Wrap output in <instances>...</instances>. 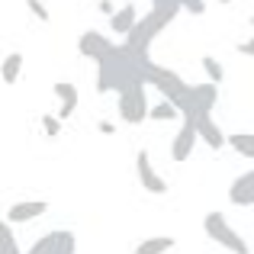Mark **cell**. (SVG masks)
<instances>
[{
    "label": "cell",
    "instance_id": "1",
    "mask_svg": "<svg viewBox=\"0 0 254 254\" xmlns=\"http://www.w3.org/2000/svg\"><path fill=\"white\" fill-rule=\"evenodd\" d=\"M180 6H184V0H155V6L138 19L135 29H132L129 36H123V42L129 45V49H135V52H148V45L174 23V16L180 13Z\"/></svg>",
    "mask_w": 254,
    "mask_h": 254
},
{
    "label": "cell",
    "instance_id": "2",
    "mask_svg": "<svg viewBox=\"0 0 254 254\" xmlns=\"http://www.w3.org/2000/svg\"><path fill=\"white\" fill-rule=\"evenodd\" d=\"M148 81L145 77H135L132 84H126L123 90L116 93L119 97V119L129 126H138L145 119H151V103H148V93H145Z\"/></svg>",
    "mask_w": 254,
    "mask_h": 254
},
{
    "label": "cell",
    "instance_id": "3",
    "mask_svg": "<svg viewBox=\"0 0 254 254\" xmlns=\"http://www.w3.org/2000/svg\"><path fill=\"white\" fill-rule=\"evenodd\" d=\"M203 229H206V235H209L216 245H222L225 251H232V254H251L248 242H245V238L238 235V232L232 229L229 222H225V216H222V212H206Z\"/></svg>",
    "mask_w": 254,
    "mask_h": 254
},
{
    "label": "cell",
    "instance_id": "4",
    "mask_svg": "<svg viewBox=\"0 0 254 254\" xmlns=\"http://www.w3.org/2000/svg\"><path fill=\"white\" fill-rule=\"evenodd\" d=\"M199 142V129H196V119L193 116H184V126H180V132L171 138V161H187V158L193 155V148H196Z\"/></svg>",
    "mask_w": 254,
    "mask_h": 254
},
{
    "label": "cell",
    "instance_id": "5",
    "mask_svg": "<svg viewBox=\"0 0 254 254\" xmlns=\"http://www.w3.org/2000/svg\"><path fill=\"white\" fill-rule=\"evenodd\" d=\"M26 254H74V232L55 229L49 235H42Z\"/></svg>",
    "mask_w": 254,
    "mask_h": 254
},
{
    "label": "cell",
    "instance_id": "6",
    "mask_svg": "<svg viewBox=\"0 0 254 254\" xmlns=\"http://www.w3.org/2000/svg\"><path fill=\"white\" fill-rule=\"evenodd\" d=\"M219 100V84L206 81V84H193L190 90V110H187V116H203V113H212V106H216Z\"/></svg>",
    "mask_w": 254,
    "mask_h": 254
},
{
    "label": "cell",
    "instance_id": "7",
    "mask_svg": "<svg viewBox=\"0 0 254 254\" xmlns=\"http://www.w3.org/2000/svg\"><path fill=\"white\" fill-rule=\"evenodd\" d=\"M135 168H138V180H142V187L148 193H158V196H161V193H168V180L161 177V174L155 171V164H151V155L148 151H138L135 155Z\"/></svg>",
    "mask_w": 254,
    "mask_h": 254
},
{
    "label": "cell",
    "instance_id": "8",
    "mask_svg": "<svg viewBox=\"0 0 254 254\" xmlns=\"http://www.w3.org/2000/svg\"><path fill=\"white\" fill-rule=\"evenodd\" d=\"M116 49V45L110 42V39L103 36V32H97V29H87L81 39H77V52H81L84 58H93V62H100V58H106L110 52Z\"/></svg>",
    "mask_w": 254,
    "mask_h": 254
},
{
    "label": "cell",
    "instance_id": "9",
    "mask_svg": "<svg viewBox=\"0 0 254 254\" xmlns=\"http://www.w3.org/2000/svg\"><path fill=\"white\" fill-rule=\"evenodd\" d=\"M49 212V203L45 199H23V203H13L6 209V222L10 225H19V222H32V219L45 216Z\"/></svg>",
    "mask_w": 254,
    "mask_h": 254
},
{
    "label": "cell",
    "instance_id": "10",
    "mask_svg": "<svg viewBox=\"0 0 254 254\" xmlns=\"http://www.w3.org/2000/svg\"><path fill=\"white\" fill-rule=\"evenodd\" d=\"M196 129H199V138H203V142L209 145L212 151H219V148H225V145H229V135H225V132L216 126L212 113H203V116H196Z\"/></svg>",
    "mask_w": 254,
    "mask_h": 254
},
{
    "label": "cell",
    "instance_id": "11",
    "mask_svg": "<svg viewBox=\"0 0 254 254\" xmlns=\"http://www.w3.org/2000/svg\"><path fill=\"white\" fill-rule=\"evenodd\" d=\"M135 23H138V10L135 6H123V10H116L110 16V26H113V32H116V36H129L132 29H135Z\"/></svg>",
    "mask_w": 254,
    "mask_h": 254
},
{
    "label": "cell",
    "instance_id": "12",
    "mask_svg": "<svg viewBox=\"0 0 254 254\" xmlns=\"http://www.w3.org/2000/svg\"><path fill=\"white\" fill-rule=\"evenodd\" d=\"M174 248V238L171 235H155V238H145L132 254H168Z\"/></svg>",
    "mask_w": 254,
    "mask_h": 254
},
{
    "label": "cell",
    "instance_id": "13",
    "mask_svg": "<svg viewBox=\"0 0 254 254\" xmlns=\"http://www.w3.org/2000/svg\"><path fill=\"white\" fill-rule=\"evenodd\" d=\"M184 113H180V106L174 103V100H168L164 97L161 103H155L151 106V119H161V123H171V119H180Z\"/></svg>",
    "mask_w": 254,
    "mask_h": 254
},
{
    "label": "cell",
    "instance_id": "14",
    "mask_svg": "<svg viewBox=\"0 0 254 254\" xmlns=\"http://www.w3.org/2000/svg\"><path fill=\"white\" fill-rule=\"evenodd\" d=\"M23 62H26V58L19 55V52H10V55L3 58V81H6V84H16V81H19Z\"/></svg>",
    "mask_w": 254,
    "mask_h": 254
},
{
    "label": "cell",
    "instance_id": "15",
    "mask_svg": "<svg viewBox=\"0 0 254 254\" xmlns=\"http://www.w3.org/2000/svg\"><path fill=\"white\" fill-rule=\"evenodd\" d=\"M229 145L238 151V155H245V158L254 161V135L251 132H235V135H229Z\"/></svg>",
    "mask_w": 254,
    "mask_h": 254
},
{
    "label": "cell",
    "instance_id": "16",
    "mask_svg": "<svg viewBox=\"0 0 254 254\" xmlns=\"http://www.w3.org/2000/svg\"><path fill=\"white\" fill-rule=\"evenodd\" d=\"M199 64H203L206 77H209L212 84H222V81H225V68L219 64V58H216V55H203V62H199Z\"/></svg>",
    "mask_w": 254,
    "mask_h": 254
},
{
    "label": "cell",
    "instance_id": "17",
    "mask_svg": "<svg viewBox=\"0 0 254 254\" xmlns=\"http://www.w3.org/2000/svg\"><path fill=\"white\" fill-rule=\"evenodd\" d=\"M26 6H29V13L39 19V23H52V13H49V6H45L42 0H26Z\"/></svg>",
    "mask_w": 254,
    "mask_h": 254
},
{
    "label": "cell",
    "instance_id": "18",
    "mask_svg": "<svg viewBox=\"0 0 254 254\" xmlns=\"http://www.w3.org/2000/svg\"><path fill=\"white\" fill-rule=\"evenodd\" d=\"M55 97L62 100V103H64V100H77V87L68 84V81H58L55 84Z\"/></svg>",
    "mask_w": 254,
    "mask_h": 254
},
{
    "label": "cell",
    "instance_id": "19",
    "mask_svg": "<svg viewBox=\"0 0 254 254\" xmlns=\"http://www.w3.org/2000/svg\"><path fill=\"white\" fill-rule=\"evenodd\" d=\"M42 129H45V135H62V116H42Z\"/></svg>",
    "mask_w": 254,
    "mask_h": 254
},
{
    "label": "cell",
    "instance_id": "20",
    "mask_svg": "<svg viewBox=\"0 0 254 254\" xmlns=\"http://www.w3.org/2000/svg\"><path fill=\"white\" fill-rule=\"evenodd\" d=\"M248 26H251V39H245V42H238V52H242L245 58H254V16L248 19Z\"/></svg>",
    "mask_w": 254,
    "mask_h": 254
},
{
    "label": "cell",
    "instance_id": "21",
    "mask_svg": "<svg viewBox=\"0 0 254 254\" xmlns=\"http://www.w3.org/2000/svg\"><path fill=\"white\" fill-rule=\"evenodd\" d=\"M74 110H77V100H64V103H62V110H58V116H62V119H68V116H74Z\"/></svg>",
    "mask_w": 254,
    "mask_h": 254
},
{
    "label": "cell",
    "instance_id": "22",
    "mask_svg": "<svg viewBox=\"0 0 254 254\" xmlns=\"http://www.w3.org/2000/svg\"><path fill=\"white\" fill-rule=\"evenodd\" d=\"M184 10H190V13H196V16H199V13L206 10V3H203V0H184Z\"/></svg>",
    "mask_w": 254,
    "mask_h": 254
},
{
    "label": "cell",
    "instance_id": "23",
    "mask_svg": "<svg viewBox=\"0 0 254 254\" xmlns=\"http://www.w3.org/2000/svg\"><path fill=\"white\" fill-rule=\"evenodd\" d=\"M100 132H103V135H113V132H116V126L113 123H106V119H100V126H97Z\"/></svg>",
    "mask_w": 254,
    "mask_h": 254
},
{
    "label": "cell",
    "instance_id": "24",
    "mask_svg": "<svg viewBox=\"0 0 254 254\" xmlns=\"http://www.w3.org/2000/svg\"><path fill=\"white\" fill-rule=\"evenodd\" d=\"M97 10H100V13H110V16L116 13V10H113V3H110V0H100V3H97Z\"/></svg>",
    "mask_w": 254,
    "mask_h": 254
},
{
    "label": "cell",
    "instance_id": "25",
    "mask_svg": "<svg viewBox=\"0 0 254 254\" xmlns=\"http://www.w3.org/2000/svg\"><path fill=\"white\" fill-rule=\"evenodd\" d=\"M219 3H229V0H219Z\"/></svg>",
    "mask_w": 254,
    "mask_h": 254
}]
</instances>
